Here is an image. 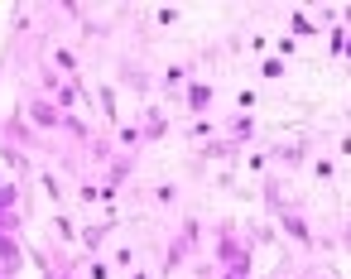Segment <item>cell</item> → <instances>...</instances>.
Returning <instances> with one entry per match:
<instances>
[{"label":"cell","mask_w":351,"mask_h":279,"mask_svg":"<svg viewBox=\"0 0 351 279\" xmlns=\"http://www.w3.org/2000/svg\"><path fill=\"white\" fill-rule=\"evenodd\" d=\"M20 111L29 116V125H34V130H63V111H58V106H53L44 92H29Z\"/></svg>","instance_id":"cell-1"},{"label":"cell","mask_w":351,"mask_h":279,"mask_svg":"<svg viewBox=\"0 0 351 279\" xmlns=\"http://www.w3.org/2000/svg\"><path fill=\"white\" fill-rule=\"evenodd\" d=\"M241 250H245V236H236V221H221L217 226V269H226Z\"/></svg>","instance_id":"cell-2"},{"label":"cell","mask_w":351,"mask_h":279,"mask_svg":"<svg viewBox=\"0 0 351 279\" xmlns=\"http://www.w3.org/2000/svg\"><path fill=\"white\" fill-rule=\"evenodd\" d=\"M20 265H25V245H20V236H15V231H0V269H5V279H15Z\"/></svg>","instance_id":"cell-3"},{"label":"cell","mask_w":351,"mask_h":279,"mask_svg":"<svg viewBox=\"0 0 351 279\" xmlns=\"http://www.w3.org/2000/svg\"><path fill=\"white\" fill-rule=\"evenodd\" d=\"M279 231H284V236H293L303 250H313V245H317V236H313V226H308V217H303V212H279Z\"/></svg>","instance_id":"cell-4"},{"label":"cell","mask_w":351,"mask_h":279,"mask_svg":"<svg viewBox=\"0 0 351 279\" xmlns=\"http://www.w3.org/2000/svg\"><path fill=\"white\" fill-rule=\"evenodd\" d=\"M111 231H116V221H111V217H106V221L82 226V250H87V255H101V245L111 241Z\"/></svg>","instance_id":"cell-5"},{"label":"cell","mask_w":351,"mask_h":279,"mask_svg":"<svg viewBox=\"0 0 351 279\" xmlns=\"http://www.w3.org/2000/svg\"><path fill=\"white\" fill-rule=\"evenodd\" d=\"M274 164H284V169H303V164H308V145H303V140H284V145H274Z\"/></svg>","instance_id":"cell-6"},{"label":"cell","mask_w":351,"mask_h":279,"mask_svg":"<svg viewBox=\"0 0 351 279\" xmlns=\"http://www.w3.org/2000/svg\"><path fill=\"white\" fill-rule=\"evenodd\" d=\"M164 135H169V116H164L159 106H154V111H145V125H140V140H145V145H154V140H164Z\"/></svg>","instance_id":"cell-7"},{"label":"cell","mask_w":351,"mask_h":279,"mask_svg":"<svg viewBox=\"0 0 351 279\" xmlns=\"http://www.w3.org/2000/svg\"><path fill=\"white\" fill-rule=\"evenodd\" d=\"M53 73H63V77H82V63H77V53H73L68 44L53 49Z\"/></svg>","instance_id":"cell-8"},{"label":"cell","mask_w":351,"mask_h":279,"mask_svg":"<svg viewBox=\"0 0 351 279\" xmlns=\"http://www.w3.org/2000/svg\"><path fill=\"white\" fill-rule=\"evenodd\" d=\"M207 106H212V82H188V111L207 116Z\"/></svg>","instance_id":"cell-9"},{"label":"cell","mask_w":351,"mask_h":279,"mask_svg":"<svg viewBox=\"0 0 351 279\" xmlns=\"http://www.w3.org/2000/svg\"><path fill=\"white\" fill-rule=\"evenodd\" d=\"M250 135H255V121H250V116H245V111H241V116H236V121H226V140H231V145H236V149H241V145H245V140H250Z\"/></svg>","instance_id":"cell-10"},{"label":"cell","mask_w":351,"mask_h":279,"mask_svg":"<svg viewBox=\"0 0 351 279\" xmlns=\"http://www.w3.org/2000/svg\"><path fill=\"white\" fill-rule=\"evenodd\" d=\"M188 82H193V77H188V63H169V68H164V87H169V92H183Z\"/></svg>","instance_id":"cell-11"},{"label":"cell","mask_w":351,"mask_h":279,"mask_svg":"<svg viewBox=\"0 0 351 279\" xmlns=\"http://www.w3.org/2000/svg\"><path fill=\"white\" fill-rule=\"evenodd\" d=\"M173 241H178V245H183V250H193V245H197V241H202V221H197V217H183V231H178V236H173Z\"/></svg>","instance_id":"cell-12"},{"label":"cell","mask_w":351,"mask_h":279,"mask_svg":"<svg viewBox=\"0 0 351 279\" xmlns=\"http://www.w3.org/2000/svg\"><path fill=\"white\" fill-rule=\"evenodd\" d=\"M53 236H58L63 245H73V241H77V226H73V217H68V212H58V217H53Z\"/></svg>","instance_id":"cell-13"},{"label":"cell","mask_w":351,"mask_h":279,"mask_svg":"<svg viewBox=\"0 0 351 279\" xmlns=\"http://www.w3.org/2000/svg\"><path fill=\"white\" fill-rule=\"evenodd\" d=\"M111 274H116V269H111V260H106V255H92V260H87V269H82V279H111Z\"/></svg>","instance_id":"cell-14"},{"label":"cell","mask_w":351,"mask_h":279,"mask_svg":"<svg viewBox=\"0 0 351 279\" xmlns=\"http://www.w3.org/2000/svg\"><path fill=\"white\" fill-rule=\"evenodd\" d=\"M284 73H289V63H284V58H265V63H260V77H265V82H279Z\"/></svg>","instance_id":"cell-15"},{"label":"cell","mask_w":351,"mask_h":279,"mask_svg":"<svg viewBox=\"0 0 351 279\" xmlns=\"http://www.w3.org/2000/svg\"><path fill=\"white\" fill-rule=\"evenodd\" d=\"M101 111H106L111 125H121V116H116V87L111 82H101Z\"/></svg>","instance_id":"cell-16"},{"label":"cell","mask_w":351,"mask_h":279,"mask_svg":"<svg viewBox=\"0 0 351 279\" xmlns=\"http://www.w3.org/2000/svg\"><path fill=\"white\" fill-rule=\"evenodd\" d=\"M121 149H145V140H140V125H121Z\"/></svg>","instance_id":"cell-17"},{"label":"cell","mask_w":351,"mask_h":279,"mask_svg":"<svg viewBox=\"0 0 351 279\" xmlns=\"http://www.w3.org/2000/svg\"><path fill=\"white\" fill-rule=\"evenodd\" d=\"M289 29H293V34H303V39H313V34H317V25H313L308 15H293V20H289Z\"/></svg>","instance_id":"cell-18"},{"label":"cell","mask_w":351,"mask_h":279,"mask_svg":"<svg viewBox=\"0 0 351 279\" xmlns=\"http://www.w3.org/2000/svg\"><path fill=\"white\" fill-rule=\"evenodd\" d=\"M313 173H317L322 183H332V178H337V164H332V159L322 154V159H313Z\"/></svg>","instance_id":"cell-19"},{"label":"cell","mask_w":351,"mask_h":279,"mask_svg":"<svg viewBox=\"0 0 351 279\" xmlns=\"http://www.w3.org/2000/svg\"><path fill=\"white\" fill-rule=\"evenodd\" d=\"M173 197H178V183H159V188H154V202H159V207H173Z\"/></svg>","instance_id":"cell-20"},{"label":"cell","mask_w":351,"mask_h":279,"mask_svg":"<svg viewBox=\"0 0 351 279\" xmlns=\"http://www.w3.org/2000/svg\"><path fill=\"white\" fill-rule=\"evenodd\" d=\"M39 183H44V193H49V197H53V202H63V188H58V178H53V173H49V169H44V173H39Z\"/></svg>","instance_id":"cell-21"},{"label":"cell","mask_w":351,"mask_h":279,"mask_svg":"<svg viewBox=\"0 0 351 279\" xmlns=\"http://www.w3.org/2000/svg\"><path fill=\"white\" fill-rule=\"evenodd\" d=\"M265 164H269V159H265L260 149H250V154H245V169H250V173H265Z\"/></svg>","instance_id":"cell-22"},{"label":"cell","mask_w":351,"mask_h":279,"mask_svg":"<svg viewBox=\"0 0 351 279\" xmlns=\"http://www.w3.org/2000/svg\"><path fill=\"white\" fill-rule=\"evenodd\" d=\"M116 265H121V269H130V265H135V255H130V245H121V250H116Z\"/></svg>","instance_id":"cell-23"},{"label":"cell","mask_w":351,"mask_h":279,"mask_svg":"<svg viewBox=\"0 0 351 279\" xmlns=\"http://www.w3.org/2000/svg\"><path fill=\"white\" fill-rule=\"evenodd\" d=\"M337 149H341V154L351 159V135H341V145H337Z\"/></svg>","instance_id":"cell-24"},{"label":"cell","mask_w":351,"mask_h":279,"mask_svg":"<svg viewBox=\"0 0 351 279\" xmlns=\"http://www.w3.org/2000/svg\"><path fill=\"white\" fill-rule=\"evenodd\" d=\"M130 279H149V269H130Z\"/></svg>","instance_id":"cell-25"},{"label":"cell","mask_w":351,"mask_h":279,"mask_svg":"<svg viewBox=\"0 0 351 279\" xmlns=\"http://www.w3.org/2000/svg\"><path fill=\"white\" fill-rule=\"evenodd\" d=\"M341 241H346V245H351V226H346V236H341Z\"/></svg>","instance_id":"cell-26"},{"label":"cell","mask_w":351,"mask_h":279,"mask_svg":"<svg viewBox=\"0 0 351 279\" xmlns=\"http://www.w3.org/2000/svg\"><path fill=\"white\" fill-rule=\"evenodd\" d=\"M346 53H351V34H346Z\"/></svg>","instance_id":"cell-27"},{"label":"cell","mask_w":351,"mask_h":279,"mask_svg":"<svg viewBox=\"0 0 351 279\" xmlns=\"http://www.w3.org/2000/svg\"><path fill=\"white\" fill-rule=\"evenodd\" d=\"M68 279H82V274H77V269H73V274H68Z\"/></svg>","instance_id":"cell-28"},{"label":"cell","mask_w":351,"mask_h":279,"mask_svg":"<svg viewBox=\"0 0 351 279\" xmlns=\"http://www.w3.org/2000/svg\"><path fill=\"white\" fill-rule=\"evenodd\" d=\"M0 279H5V269H0Z\"/></svg>","instance_id":"cell-29"}]
</instances>
